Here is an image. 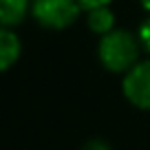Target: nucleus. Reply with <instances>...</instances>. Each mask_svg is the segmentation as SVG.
Wrapping results in <instances>:
<instances>
[{
	"label": "nucleus",
	"mask_w": 150,
	"mask_h": 150,
	"mask_svg": "<svg viewBox=\"0 0 150 150\" xmlns=\"http://www.w3.org/2000/svg\"><path fill=\"white\" fill-rule=\"evenodd\" d=\"M144 51L139 42V35L128 29H112L110 33L99 38L97 42V60L110 73L126 75L132 66L139 62V55Z\"/></svg>",
	"instance_id": "1"
},
{
	"label": "nucleus",
	"mask_w": 150,
	"mask_h": 150,
	"mask_svg": "<svg viewBox=\"0 0 150 150\" xmlns=\"http://www.w3.org/2000/svg\"><path fill=\"white\" fill-rule=\"evenodd\" d=\"M77 0H33L31 18L47 31H64L82 16Z\"/></svg>",
	"instance_id": "2"
},
{
	"label": "nucleus",
	"mask_w": 150,
	"mask_h": 150,
	"mask_svg": "<svg viewBox=\"0 0 150 150\" xmlns=\"http://www.w3.org/2000/svg\"><path fill=\"white\" fill-rule=\"evenodd\" d=\"M122 93L130 106L150 112V57L139 60L124 75Z\"/></svg>",
	"instance_id": "3"
},
{
	"label": "nucleus",
	"mask_w": 150,
	"mask_h": 150,
	"mask_svg": "<svg viewBox=\"0 0 150 150\" xmlns=\"http://www.w3.org/2000/svg\"><path fill=\"white\" fill-rule=\"evenodd\" d=\"M22 55V42L13 29L0 27V73L16 66V62Z\"/></svg>",
	"instance_id": "4"
},
{
	"label": "nucleus",
	"mask_w": 150,
	"mask_h": 150,
	"mask_svg": "<svg viewBox=\"0 0 150 150\" xmlns=\"http://www.w3.org/2000/svg\"><path fill=\"white\" fill-rule=\"evenodd\" d=\"M33 0H0V27L16 29L31 16Z\"/></svg>",
	"instance_id": "5"
},
{
	"label": "nucleus",
	"mask_w": 150,
	"mask_h": 150,
	"mask_svg": "<svg viewBox=\"0 0 150 150\" xmlns=\"http://www.w3.org/2000/svg\"><path fill=\"white\" fill-rule=\"evenodd\" d=\"M86 24L95 35H106L115 29V13L110 7H97V9L86 11Z\"/></svg>",
	"instance_id": "6"
},
{
	"label": "nucleus",
	"mask_w": 150,
	"mask_h": 150,
	"mask_svg": "<svg viewBox=\"0 0 150 150\" xmlns=\"http://www.w3.org/2000/svg\"><path fill=\"white\" fill-rule=\"evenodd\" d=\"M137 35H139V42H141V47H144V51L150 53V13H148V18H144V22L139 24Z\"/></svg>",
	"instance_id": "7"
},
{
	"label": "nucleus",
	"mask_w": 150,
	"mask_h": 150,
	"mask_svg": "<svg viewBox=\"0 0 150 150\" xmlns=\"http://www.w3.org/2000/svg\"><path fill=\"white\" fill-rule=\"evenodd\" d=\"M82 150H112V148H110V144H108V141L97 139V137H95V139H88V141H86V144L82 146Z\"/></svg>",
	"instance_id": "8"
},
{
	"label": "nucleus",
	"mask_w": 150,
	"mask_h": 150,
	"mask_svg": "<svg viewBox=\"0 0 150 150\" xmlns=\"http://www.w3.org/2000/svg\"><path fill=\"white\" fill-rule=\"evenodd\" d=\"M77 2L84 11H91V9H97V7H110L112 0H77Z\"/></svg>",
	"instance_id": "9"
},
{
	"label": "nucleus",
	"mask_w": 150,
	"mask_h": 150,
	"mask_svg": "<svg viewBox=\"0 0 150 150\" xmlns=\"http://www.w3.org/2000/svg\"><path fill=\"white\" fill-rule=\"evenodd\" d=\"M139 2H141V7H144V11L150 13V0H139Z\"/></svg>",
	"instance_id": "10"
}]
</instances>
